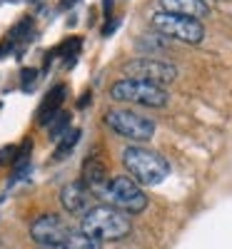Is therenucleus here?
Returning a JSON list of instances; mask_svg holds the SVG:
<instances>
[{
    "label": "nucleus",
    "mask_w": 232,
    "mask_h": 249,
    "mask_svg": "<svg viewBox=\"0 0 232 249\" xmlns=\"http://www.w3.org/2000/svg\"><path fill=\"white\" fill-rule=\"evenodd\" d=\"M80 230L90 237H95L97 242H117V239H125L130 234L133 224L125 212L115 210L110 204H97V207H90L82 214Z\"/></svg>",
    "instance_id": "nucleus-1"
},
{
    "label": "nucleus",
    "mask_w": 232,
    "mask_h": 249,
    "mask_svg": "<svg viewBox=\"0 0 232 249\" xmlns=\"http://www.w3.org/2000/svg\"><path fill=\"white\" fill-rule=\"evenodd\" d=\"M122 164L140 187H155L170 175V162L160 152L140 147V144H130L122 150Z\"/></svg>",
    "instance_id": "nucleus-2"
},
{
    "label": "nucleus",
    "mask_w": 232,
    "mask_h": 249,
    "mask_svg": "<svg viewBox=\"0 0 232 249\" xmlns=\"http://www.w3.org/2000/svg\"><path fill=\"white\" fill-rule=\"evenodd\" d=\"M110 97L117 102H133V105H142V107H165L167 100H170L165 88L155 85V82L133 80V77L117 80L110 88Z\"/></svg>",
    "instance_id": "nucleus-3"
},
{
    "label": "nucleus",
    "mask_w": 232,
    "mask_h": 249,
    "mask_svg": "<svg viewBox=\"0 0 232 249\" xmlns=\"http://www.w3.org/2000/svg\"><path fill=\"white\" fill-rule=\"evenodd\" d=\"M105 199L110 202V207L125 212V214H140L147 210V195L142 192V187L133 177H110L108 187H105Z\"/></svg>",
    "instance_id": "nucleus-4"
},
{
    "label": "nucleus",
    "mask_w": 232,
    "mask_h": 249,
    "mask_svg": "<svg viewBox=\"0 0 232 249\" xmlns=\"http://www.w3.org/2000/svg\"><path fill=\"white\" fill-rule=\"evenodd\" d=\"M150 23L160 35L170 37V40H180V43H187V45H200L202 37H205V28L195 18H182V15H173V13L160 10V13L153 15Z\"/></svg>",
    "instance_id": "nucleus-5"
},
{
    "label": "nucleus",
    "mask_w": 232,
    "mask_h": 249,
    "mask_svg": "<svg viewBox=\"0 0 232 249\" xmlns=\"http://www.w3.org/2000/svg\"><path fill=\"white\" fill-rule=\"evenodd\" d=\"M105 122L113 132L130 142H147L155 135V120L135 110H110L105 115Z\"/></svg>",
    "instance_id": "nucleus-6"
},
{
    "label": "nucleus",
    "mask_w": 232,
    "mask_h": 249,
    "mask_svg": "<svg viewBox=\"0 0 232 249\" xmlns=\"http://www.w3.org/2000/svg\"><path fill=\"white\" fill-rule=\"evenodd\" d=\"M122 72L133 77V80H145V82H155V85H167L177 77V68L170 65L165 60H157V57H137V60H130L122 65Z\"/></svg>",
    "instance_id": "nucleus-7"
},
{
    "label": "nucleus",
    "mask_w": 232,
    "mask_h": 249,
    "mask_svg": "<svg viewBox=\"0 0 232 249\" xmlns=\"http://www.w3.org/2000/svg\"><path fill=\"white\" fill-rule=\"evenodd\" d=\"M70 232H73V227L58 214H40L30 224V239L45 249H62Z\"/></svg>",
    "instance_id": "nucleus-8"
},
{
    "label": "nucleus",
    "mask_w": 232,
    "mask_h": 249,
    "mask_svg": "<svg viewBox=\"0 0 232 249\" xmlns=\"http://www.w3.org/2000/svg\"><path fill=\"white\" fill-rule=\"evenodd\" d=\"M93 192L82 182H68L60 190V204L68 214H85L93 207Z\"/></svg>",
    "instance_id": "nucleus-9"
},
{
    "label": "nucleus",
    "mask_w": 232,
    "mask_h": 249,
    "mask_svg": "<svg viewBox=\"0 0 232 249\" xmlns=\"http://www.w3.org/2000/svg\"><path fill=\"white\" fill-rule=\"evenodd\" d=\"M160 8L165 13H173V15H182V18H205L210 13V5L205 0H160Z\"/></svg>",
    "instance_id": "nucleus-10"
},
{
    "label": "nucleus",
    "mask_w": 232,
    "mask_h": 249,
    "mask_svg": "<svg viewBox=\"0 0 232 249\" xmlns=\"http://www.w3.org/2000/svg\"><path fill=\"white\" fill-rule=\"evenodd\" d=\"M108 170H105V164L97 160V157H88L85 162H82V184L88 187V190H102L108 187Z\"/></svg>",
    "instance_id": "nucleus-11"
},
{
    "label": "nucleus",
    "mask_w": 232,
    "mask_h": 249,
    "mask_svg": "<svg viewBox=\"0 0 232 249\" xmlns=\"http://www.w3.org/2000/svg\"><path fill=\"white\" fill-rule=\"evenodd\" d=\"M65 85H55L50 92H48V97L43 100V105H40V110H38V122L40 124H50L53 120H55V115L60 112V107H62V100H65Z\"/></svg>",
    "instance_id": "nucleus-12"
},
{
    "label": "nucleus",
    "mask_w": 232,
    "mask_h": 249,
    "mask_svg": "<svg viewBox=\"0 0 232 249\" xmlns=\"http://www.w3.org/2000/svg\"><path fill=\"white\" fill-rule=\"evenodd\" d=\"M62 249H102V242L85 234L82 230H73L70 237L65 239V244H62Z\"/></svg>",
    "instance_id": "nucleus-13"
},
{
    "label": "nucleus",
    "mask_w": 232,
    "mask_h": 249,
    "mask_svg": "<svg viewBox=\"0 0 232 249\" xmlns=\"http://www.w3.org/2000/svg\"><path fill=\"white\" fill-rule=\"evenodd\" d=\"M77 140H80V130H68L65 135H62V137L58 140V147H55V160H65V157L73 152V147L77 144Z\"/></svg>",
    "instance_id": "nucleus-14"
},
{
    "label": "nucleus",
    "mask_w": 232,
    "mask_h": 249,
    "mask_svg": "<svg viewBox=\"0 0 232 249\" xmlns=\"http://www.w3.org/2000/svg\"><path fill=\"white\" fill-rule=\"evenodd\" d=\"M48 127H50V137H53V140H60L62 135L68 132V127H70V115L58 112V115H55V120L48 124Z\"/></svg>",
    "instance_id": "nucleus-15"
},
{
    "label": "nucleus",
    "mask_w": 232,
    "mask_h": 249,
    "mask_svg": "<svg viewBox=\"0 0 232 249\" xmlns=\"http://www.w3.org/2000/svg\"><path fill=\"white\" fill-rule=\"evenodd\" d=\"M15 164L18 162V147H13V144H10V147H3V150H0V164Z\"/></svg>",
    "instance_id": "nucleus-16"
},
{
    "label": "nucleus",
    "mask_w": 232,
    "mask_h": 249,
    "mask_svg": "<svg viewBox=\"0 0 232 249\" xmlns=\"http://www.w3.org/2000/svg\"><path fill=\"white\" fill-rule=\"evenodd\" d=\"M35 75H38L35 70H23V88L25 90L30 88V82H35Z\"/></svg>",
    "instance_id": "nucleus-17"
},
{
    "label": "nucleus",
    "mask_w": 232,
    "mask_h": 249,
    "mask_svg": "<svg viewBox=\"0 0 232 249\" xmlns=\"http://www.w3.org/2000/svg\"><path fill=\"white\" fill-rule=\"evenodd\" d=\"M110 5H113V0H105V15H110Z\"/></svg>",
    "instance_id": "nucleus-18"
}]
</instances>
